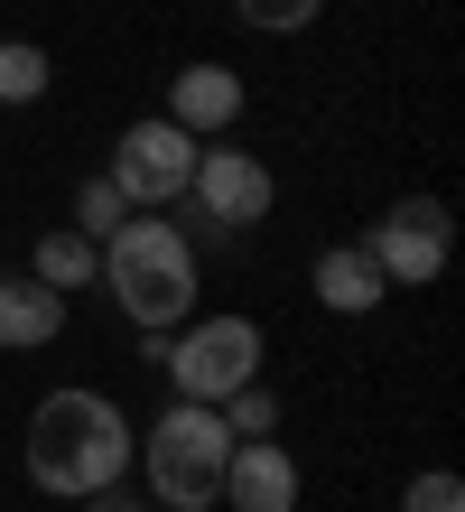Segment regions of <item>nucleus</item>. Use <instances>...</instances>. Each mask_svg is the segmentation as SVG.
Returning a JSON list of instances; mask_svg holds the SVG:
<instances>
[{
    "instance_id": "1",
    "label": "nucleus",
    "mask_w": 465,
    "mask_h": 512,
    "mask_svg": "<svg viewBox=\"0 0 465 512\" xmlns=\"http://www.w3.org/2000/svg\"><path fill=\"white\" fill-rule=\"evenodd\" d=\"M121 466H131V419H121V401H103V391H47L38 419H28V485L38 494H103L121 485Z\"/></svg>"
},
{
    "instance_id": "2",
    "label": "nucleus",
    "mask_w": 465,
    "mask_h": 512,
    "mask_svg": "<svg viewBox=\"0 0 465 512\" xmlns=\"http://www.w3.org/2000/svg\"><path fill=\"white\" fill-rule=\"evenodd\" d=\"M112 280V298L131 308V326H186V298H196V252H186L177 224H131L121 215L103 233V261H93Z\"/></svg>"
},
{
    "instance_id": "3",
    "label": "nucleus",
    "mask_w": 465,
    "mask_h": 512,
    "mask_svg": "<svg viewBox=\"0 0 465 512\" xmlns=\"http://www.w3.org/2000/svg\"><path fill=\"white\" fill-rule=\"evenodd\" d=\"M224 457H233V429L205 401H177L159 429L140 438L149 485H159V503H177V512H205L214 494H224Z\"/></svg>"
},
{
    "instance_id": "4",
    "label": "nucleus",
    "mask_w": 465,
    "mask_h": 512,
    "mask_svg": "<svg viewBox=\"0 0 465 512\" xmlns=\"http://www.w3.org/2000/svg\"><path fill=\"white\" fill-rule=\"evenodd\" d=\"M168 382H177V401H205V410L224 401V391L261 382V326L252 317H196L168 345Z\"/></svg>"
},
{
    "instance_id": "5",
    "label": "nucleus",
    "mask_w": 465,
    "mask_h": 512,
    "mask_svg": "<svg viewBox=\"0 0 465 512\" xmlns=\"http://www.w3.org/2000/svg\"><path fill=\"white\" fill-rule=\"evenodd\" d=\"M186 177H196V131H177L168 112H159V122H131V131H121V149H112V187L131 196V205H168V196H186Z\"/></svg>"
},
{
    "instance_id": "6",
    "label": "nucleus",
    "mask_w": 465,
    "mask_h": 512,
    "mask_svg": "<svg viewBox=\"0 0 465 512\" xmlns=\"http://www.w3.org/2000/svg\"><path fill=\"white\" fill-rule=\"evenodd\" d=\"M363 252H372V270H382L391 289H400V280H410V289L438 280V270H447V205H438V196H400L391 215L372 224Z\"/></svg>"
},
{
    "instance_id": "7",
    "label": "nucleus",
    "mask_w": 465,
    "mask_h": 512,
    "mask_svg": "<svg viewBox=\"0 0 465 512\" xmlns=\"http://www.w3.org/2000/svg\"><path fill=\"white\" fill-rule=\"evenodd\" d=\"M186 187H196L205 224H224V233L270 215V168L252 159V149H196V177H186Z\"/></svg>"
},
{
    "instance_id": "8",
    "label": "nucleus",
    "mask_w": 465,
    "mask_h": 512,
    "mask_svg": "<svg viewBox=\"0 0 465 512\" xmlns=\"http://www.w3.org/2000/svg\"><path fill=\"white\" fill-rule=\"evenodd\" d=\"M224 503H233V512H298V466H289V447L233 438V457H224Z\"/></svg>"
},
{
    "instance_id": "9",
    "label": "nucleus",
    "mask_w": 465,
    "mask_h": 512,
    "mask_svg": "<svg viewBox=\"0 0 465 512\" xmlns=\"http://www.w3.org/2000/svg\"><path fill=\"white\" fill-rule=\"evenodd\" d=\"M168 122L177 131H233L242 122V75L233 66H186L168 84Z\"/></svg>"
},
{
    "instance_id": "10",
    "label": "nucleus",
    "mask_w": 465,
    "mask_h": 512,
    "mask_svg": "<svg viewBox=\"0 0 465 512\" xmlns=\"http://www.w3.org/2000/svg\"><path fill=\"white\" fill-rule=\"evenodd\" d=\"M47 336H66V289H47V280H0V345L28 354V345H47Z\"/></svg>"
},
{
    "instance_id": "11",
    "label": "nucleus",
    "mask_w": 465,
    "mask_h": 512,
    "mask_svg": "<svg viewBox=\"0 0 465 512\" xmlns=\"http://www.w3.org/2000/svg\"><path fill=\"white\" fill-rule=\"evenodd\" d=\"M317 298H326L335 317H372V308L391 298V280L372 270V252H363V243H335V252L317 261Z\"/></svg>"
},
{
    "instance_id": "12",
    "label": "nucleus",
    "mask_w": 465,
    "mask_h": 512,
    "mask_svg": "<svg viewBox=\"0 0 465 512\" xmlns=\"http://www.w3.org/2000/svg\"><path fill=\"white\" fill-rule=\"evenodd\" d=\"M93 261H103V243L66 224V233H47V243H38V280H47V289H84V280H93Z\"/></svg>"
},
{
    "instance_id": "13",
    "label": "nucleus",
    "mask_w": 465,
    "mask_h": 512,
    "mask_svg": "<svg viewBox=\"0 0 465 512\" xmlns=\"http://www.w3.org/2000/svg\"><path fill=\"white\" fill-rule=\"evenodd\" d=\"M38 94H47V47L10 38L0 47V103H38Z\"/></svg>"
},
{
    "instance_id": "14",
    "label": "nucleus",
    "mask_w": 465,
    "mask_h": 512,
    "mask_svg": "<svg viewBox=\"0 0 465 512\" xmlns=\"http://www.w3.org/2000/svg\"><path fill=\"white\" fill-rule=\"evenodd\" d=\"M214 419H224L233 438H270V429H279V401H270L261 382H242V391H224V401H214Z\"/></svg>"
},
{
    "instance_id": "15",
    "label": "nucleus",
    "mask_w": 465,
    "mask_h": 512,
    "mask_svg": "<svg viewBox=\"0 0 465 512\" xmlns=\"http://www.w3.org/2000/svg\"><path fill=\"white\" fill-rule=\"evenodd\" d=\"M121 215H131V196H121L112 177H84V187H75V233H93V243H103Z\"/></svg>"
},
{
    "instance_id": "16",
    "label": "nucleus",
    "mask_w": 465,
    "mask_h": 512,
    "mask_svg": "<svg viewBox=\"0 0 465 512\" xmlns=\"http://www.w3.org/2000/svg\"><path fill=\"white\" fill-rule=\"evenodd\" d=\"M400 512H465V485L447 466H428V475H410V494H400Z\"/></svg>"
},
{
    "instance_id": "17",
    "label": "nucleus",
    "mask_w": 465,
    "mask_h": 512,
    "mask_svg": "<svg viewBox=\"0 0 465 512\" xmlns=\"http://www.w3.org/2000/svg\"><path fill=\"white\" fill-rule=\"evenodd\" d=\"M233 10H242V28H307L317 0H233Z\"/></svg>"
},
{
    "instance_id": "18",
    "label": "nucleus",
    "mask_w": 465,
    "mask_h": 512,
    "mask_svg": "<svg viewBox=\"0 0 465 512\" xmlns=\"http://www.w3.org/2000/svg\"><path fill=\"white\" fill-rule=\"evenodd\" d=\"M84 512H140V503H121V485H103V494H84Z\"/></svg>"
},
{
    "instance_id": "19",
    "label": "nucleus",
    "mask_w": 465,
    "mask_h": 512,
    "mask_svg": "<svg viewBox=\"0 0 465 512\" xmlns=\"http://www.w3.org/2000/svg\"><path fill=\"white\" fill-rule=\"evenodd\" d=\"M159 512H177V503H159Z\"/></svg>"
}]
</instances>
